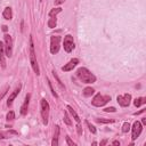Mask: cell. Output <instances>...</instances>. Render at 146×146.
Listing matches in <instances>:
<instances>
[{
  "mask_svg": "<svg viewBox=\"0 0 146 146\" xmlns=\"http://www.w3.org/2000/svg\"><path fill=\"white\" fill-rule=\"evenodd\" d=\"M76 76L83 83H94L96 81V76L86 67H80L76 71Z\"/></svg>",
  "mask_w": 146,
  "mask_h": 146,
  "instance_id": "1",
  "label": "cell"
},
{
  "mask_svg": "<svg viewBox=\"0 0 146 146\" xmlns=\"http://www.w3.org/2000/svg\"><path fill=\"white\" fill-rule=\"evenodd\" d=\"M30 62H31V65H32L33 71L36 72L37 75H39L40 71H39V65H38V62H37L36 51H34V43H33L32 36H30Z\"/></svg>",
  "mask_w": 146,
  "mask_h": 146,
  "instance_id": "2",
  "label": "cell"
},
{
  "mask_svg": "<svg viewBox=\"0 0 146 146\" xmlns=\"http://www.w3.org/2000/svg\"><path fill=\"white\" fill-rule=\"evenodd\" d=\"M49 104L46 99H41V118H42L43 124H48V118H49Z\"/></svg>",
  "mask_w": 146,
  "mask_h": 146,
  "instance_id": "3",
  "label": "cell"
},
{
  "mask_svg": "<svg viewBox=\"0 0 146 146\" xmlns=\"http://www.w3.org/2000/svg\"><path fill=\"white\" fill-rule=\"evenodd\" d=\"M110 100H111V96H103V95H100V94H97L93 98L91 103L94 106L100 107V106H104L106 103H109Z\"/></svg>",
  "mask_w": 146,
  "mask_h": 146,
  "instance_id": "4",
  "label": "cell"
},
{
  "mask_svg": "<svg viewBox=\"0 0 146 146\" xmlns=\"http://www.w3.org/2000/svg\"><path fill=\"white\" fill-rule=\"evenodd\" d=\"M60 43H61V37L53 36L50 38V53L57 54L60 50Z\"/></svg>",
  "mask_w": 146,
  "mask_h": 146,
  "instance_id": "5",
  "label": "cell"
},
{
  "mask_svg": "<svg viewBox=\"0 0 146 146\" xmlns=\"http://www.w3.org/2000/svg\"><path fill=\"white\" fill-rule=\"evenodd\" d=\"M5 53L7 57H12L13 55V39L9 34L5 36Z\"/></svg>",
  "mask_w": 146,
  "mask_h": 146,
  "instance_id": "6",
  "label": "cell"
},
{
  "mask_svg": "<svg viewBox=\"0 0 146 146\" xmlns=\"http://www.w3.org/2000/svg\"><path fill=\"white\" fill-rule=\"evenodd\" d=\"M64 50L66 51V53H71V51L74 49V41H73V37L71 36V34H67L66 37L64 38Z\"/></svg>",
  "mask_w": 146,
  "mask_h": 146,
  "instance_id": "7",
  "label": "cell"
},
{
  "mask_svg": "<svg viewBox=\"0 0 146 146\" xmlns=\"http://www.w3.org/2000/svg\"><path fill=\"white\" fill-rule=\"evenodd\" d=\"M116 99H118V103L120 104V106L126 107V106H129L130 100H131V95H130V94H124V95H120V96H118Z\"/></svg>",
  "mask_w": 146,
  "mask_h": 146,
  "instance_id": "8",
  "label": "cell"
},
{
  "mask_svg": "<svg viewBox=\"0 0 146 146\" xmlns=\"http://www.w3.org/2000/svg\"><path fill=\"white\" fill-rule=\"evenodd\" d=\"M142 129H143V126H142V123L139 122V121H135L134 124H133V139H137L138 137H139V135L142 133Z\"/></svg>",
  "mask_w": 146,
  "mask_h": 146,
  "instance_id": "9",
  "label": "cell"
},
{
  "mask_svg": "<svg viewBox=\"0 0 146 146\" xmlns=\"http://www.w3.org/2000/svg\"><path fill=\"white\" fill-rule=\"evenodd\" d=\"M78 63H79V60H78V58H73V60H71L66 65H64V66L62 67V70H63L64 72L72 71L73 69L76 66V64H78Z\"/></svg>",
  "mask_w": 146,
  "mask_h": 146,
  "instance_id": "10",
  "label": "cell"
},
{
  "mask_svg": "<svg viewBox=\"0 0 146 146\" xmlns=\"http://www.w3.org/2000/svg\"><path fill=\"white\" fill-rule=\"evenodd\" d=\"M6 53H5V43L0 42V64H1V67L5 69L6 67V60H5Z\"/></svg>",
  "mask_w": 146,
  "mask_h": 146,
  "instance_id": "11",
  "label": "cell"
},
{
  "mask_svg": "<svg viewBox=\"0 0 146 146\" xmlns=\"http://www.w3.org/2000/svg\"><path fill=\"white\" fill-rule=\"evenodd\" d=\"M30 94H27L26 97H25V100H24L22 107H21V114L22 115H25L27 113V109H29V103H30Z\"/></svg>",
  "mask_w": 146,
  "mask_h": 146,
  "instance_id": "12",
  "label": "cell"
},
{
  "mask_svg": "<svg viewBox=\"0 0 146 146\" xmlns=\"http://www.w3.org/2000/svg\"><path fill=\"white\" fill-rule=\"evenodd\" d=\"M20 90H21V86L18 87V88H16L12 94H10L9 98H8V100H7V105H8V106H12V104H13V102H14V99H15V98H16V96L20 94Z\"/></svg>",
  "mask_w": 146,
  "mask_h": 146,
  "instance_id": "13",
  "label": "cell"
},
{
  "mask_svg": "<svg viewBox=\"0 0 146 146\" xmlns=\"http://www.w3.org/2000/svg\"><path fill=\"white\" fill-rule=\"evenodd\" d=\"M2 16H3V18L5 20H12L13 18V12H12V8L10 7H6L5 10H3V13H2Z\"/></svg>",
  "mask_w": 146,
  "mask_h": 146,
  "instance_id": "14",
  "label": "cell"
},
{
  "mask_svg": "<svg viewBox=\"0 0 146 146\" xmlns=\"http://www.w3.org/2000/svg\"><path fill=\"white\" fill-rule=\"evenodd\" d=\"M58 135H60V127L56 126L55 127V135H54V139L51 142L53 146H57L58 145Z\"/></svg>",
  "mask_w": 146,
  "mask_h": 146,
  "instance_id": "15",
  "label": "cell"
},
{
  "mask_svg": "<svg viewBox=\"0 0 146 146\" xmlns=\"http://www.w3.org/2000/svg\"><path fill=\"white\" fill-rule=\"evenodd\" d=\"M146 103V98L145 97H139V98H136L134 100V104L136 107H139L140 105H143V104Z\"/></svg>",
  "mask_w": 146,
  "mask_h": 146,
  "instance_id": "16",
  "label": "cell"
},
{
  "mask_svg": "<svg viewBox=\"0 0 146 146\" xmlns=\"http://www.w3.org/2000/svg\"><path fill=\"white\" fill-rule=\"evenodd\" d=\"M94 93H95V90H94L91 87H87V88L83 89V96L85 97H90Z\"/></svg>",
  "mask_w": 146,
  "mask_h": 146,
  "instance_id": "17",
  "label": "cell"
},
{
  "mask_svg": "<svg viewBox=\"0 0 146 146\" xmlns=\"http://www.w3.org/2000/svg\"><path fill=\"white\" fill-rule=\"evenodd\" d=\"M67 110H69V111H70V113L72 114V116H73V118H74V120H75V121H76V122H78V123H79V122H80V118H79V115H78V114H76V112H75V111H74V110H73V109H72V107H71L70 105H69V106H67Z\"/></svg>",
  "mask_w": 146,
  "mask_h": 146,
  "instance_id": "18",
  "label": "cell"
},
{
  "mask_svg": "<svg viewBox=\"0 0 146 146\" xmlns=\"http://www.w3.org/2000/svg\"><path fill=\"white\" fill-rule=\"evenodd\" d=\"M56 24H57V21L55 17H50L49 21H48V26L50 27V29H54V27H56Z\"/></svg>",
  "mask_w": 146,
  "mask_h": 146,
  "instance_id": "19",
  "label": "cell"
},
{
  "mask_svg": "<svg viewBox=\"0 0 146 146\" xmlns=\"http://www.w3.org/2000/svg\"><path fill=\"white\" fill-rule=\"evenodd\" d=\"M62 12V8H54V9H51L50 12H49V16L50 17H54V16H56L58 13H61Z\"/></svg>",
  "mask_w": 146,
  "mask_h": 146,
  "instance_id": "20",
  "label": "cell"
},
{
  "mask_svg": "<svg viewBox=\"0 0 146 146\" xmlns=\"http://www.w3.org/2000/svg\"><path fill=\"white\" fill-rule=\"evenodd\" d=\"M86 124L88 126V128H89V131L91 134H96V128H95V126H93L91 123L89 122V121H86Z\"/></svg>",
  "mask_w": 146,
  "mask_h": 146,
  "instance_id": "21",
  "label": "cell"
},
{
  "mask_svg": "<svg viewBox=\"0 0 146 146\" xmlns=\"http://www.w3.org/2000/svg\"><path fill=\"white\" fill-rule=\"evenodd\" d=\"M129 130H130V124H129V122H124L123 126H122V133L126 134Z\"/></svg>",
  "mask_w": 146,
  "mask_h": 146,
  "instance_id": "22",
  "label": "cell"
},
{
  "mask_svg": "<svg viewBox=\"0 0 146 146\" xmlns=\"http://www.w3.org/2000/svg\"><path fill=\"white\" fill-rule=\"evenodd\" d=\"M7 120L8 121H12V120H14L15 119V113H14V111H9L8 113H7Z\"/></svg>",
  "mask_w": 146,
  "mask_h": 146,
  "instance_id": "23",
  "label": "cell"
},
{
  "mask_svg": "<svg viewBox=\"0 0 146 146\" xmlns=\"http://www.w3.org/2000/svg\"><path fill=\"white\" fill-rule=\"evenodd\" d=\"M97 122L99 123H110V122H113V119H96Z\"/></svg>",
  "mask_w": 146,
  "mask_h": 146,
  "instance_id": "24",
  "label": "cell"
},
{
  "mask_svg": "<svg viewBox=\"0 0 146 146\" xmlns=\"http://www.w3.org/2000/svg\"><path fill=\"white\" fill-rule=\"evenodd\" d=\"M53 75H54V78H55V79H56V80H57V82H58V85H60V86L62 87V88H65V87H64V85H63V83H62V81H61V79H60V78H58V75H57V73H56V72H55V71L53 72Z\"/></svg>",
  "mask_w": 146,
  "mask_h": 146,
  "instance_id": "25",
  "label": "cell"
},
{
  "mask_svg": "<svg viewBox=\"0 0 146 146\" xmlns=\"http://www.w3.org/2000/svg\"><path fill=\"white\" fill-rule=\"evenodd\" d=\"M64 122L66 123L67 126H71V124H72V121L70 120V118H69L67 113H64Z\"/></svg>",
  "mask_w": 146,
  "mask_h": 146,
  "instance_id": "26",
  "label": "cell"
},
{
  "mask_svg": "<svg viewBox=\"0 0 146 146\" xmlns=\"http://www.w3.org/2000/svg\"><path fill=\"white\" fill-rule=\"evenodd\" d=\"M47 82H48V86H49V89H50V91H51V94H53V96H55V97H56V98H57V94H56V91H55V90H54V88H53V86H51V83H50V81H49V80H48L47 79Z\"/></svg>",
  "mask_w": 146,
  "mask_h": 146,
  "instance_id": "27",
  "label": "cell"
},
{
  "mask_svg": "<svg viewBox=\"0 0 146 146\" xmlns=\"http://www.w3.org/2000/svg\"><path fill=\"white\" fill-rule=\"evenodd\" d=\"M66 143H67V145H70V146H75V144L73 143V140H71V138L69 136H66Z\"/></svg>",
  "mask_w": 146,
  "mask_h": 146,
  "instance_id": "28",
  "label": "cell"
},
{
  "mask_svg": "<svg viewBox=\"0 0 146 146\" xmlns=\"http://www.w3.org/2000/svg\"><path fill=\"white\" fill-rule=\"evenodd\" d=\"M104 111H105V112H116L115 107H106Z\"/></svg>",
  "mask_w": 146,
  "mask_h": 146,
  "instance_id": "29",
  "label": "cell"
},
{
  "mask_svg": "<svg viewBox=\"0 0 146 146\" xmlns=\"http://www.w3.org/2000/svg\"><path fill=\"white\" fill-rule=\"evenodd\" d=\"M7 90H8V87H6V89L3 90V91H2L1 94H0V100H1V99L3 98V96H5L6 94H7Z\"/></svg>",
  "mask_w": 146,
  "mask_h": 146,
  "instance_id": "30",
  "label": "cell"
},
{
  "mask_svg": "<svg viewBox=\"0 0 146 146\" xmlns=\"http://www.w3.org/2000/svg\"><path fill=\"white\" fill-rule=\"evenodd\" d=\"M76 130H78V134L79 135H82V129H81V126H80V124L76 126Z\"/></svg>",
  "mask_w": 146,
  "mask_h": 146,
  "instance_id": "31",
  "label": "cell"
},
{
  "mask_svg": "<svg viewBox=\"0 0 146 146\" xmlns=\"http://www.w3.org/2000/svg\"><path fill=\"white\" fill-rule=\"evenodd\" d=\"M54 1H55V3H56V5H61V3H63L64 0H54Z\"/></svg>",
  "mask_w": 146,
  "mask_h": 146,
  "instance_id": "32",
  "label": "cell"
},
{
  "mask_svg": "<svg viewBox=\"0 0 146 146\" xmlns=\"http://www.w3.org/2000/svg\"><path fill=\"white\" fill-rule=\"evenodd\" d=\"M106 143H107V140H106V139H104V140L100 142V145H105Z\"/></svg>",
  "mask_w": 146,
  "mask_h": 146,
  "instance_id": "33",
  "label": "cell"
},
{
  "mask_svg": "<svg viewBox=\"0 0 146 146\" xmlns=\"http://www.w3.org/2000/svg\"><path fill=\"white\" fill-rule=\"evenodd\" d=\"M113 145H120V142L119 140H114L113 142Z\"/></svg>",
  "mask_w": 146,
  "mask_h": 146,
  "instance_id": "34",
  "label": "cell"
},
{
  "mask_svg": "<svg viewBox=\"0 0 146 146\" xmlns=\"http://www.w3.org/2000/svg\"><path fill=\"white\" fill-rule=\"evenodd\" d=\"M142 123H143V124H146V118H143V120H142Z\"/></svg>",
  "mask_w": 146,
  "mask_h": 146,
  "instance_id": "35",
  "label": "cell"
},
{
  "mask_svg": "<svg viewBox=\"0 0 146 146\" xmlns=\"http://www.w3.org/2000/svg\"><path fill=\"white\" fill-rule=\"evenodd\" d=\"M7 29H8V27H7L6 25H3V26H2V30H3V31H7Z\"/></svg>",
  "mask_w": 146,
  "mask_h": 146,
  "instance_id": "36",
  "label": "cell"
},
{
  "mask_svg": "<svg viewBox=\"0 0 146 146\" xmlns=\"http://www.w3.org/2000/svg\"><path fill=\"white\" fill-rule=\"evenodd\" d=\"M3 138H5V137H3V135L0 134V139H3Z\"/></svg>",
  "mask_w": 146,
  "mask_h": 146,
  "instance_id": "37",
  "label": "cell"
},
{
  "mask_svg": "<svg viewBox=\"0 0 146 146\" xmlns=\"http://www.w3.org/2000/svg\"><path fill=\"white\" fill-rule=\"evenodd\" d=\"M40 1H42V0H40Z\"/></svg>",
  "mask_w": 146,
  "mask_h": 146,
  "instance_id": "38",
  "label": "cell"
}]
</instances>
